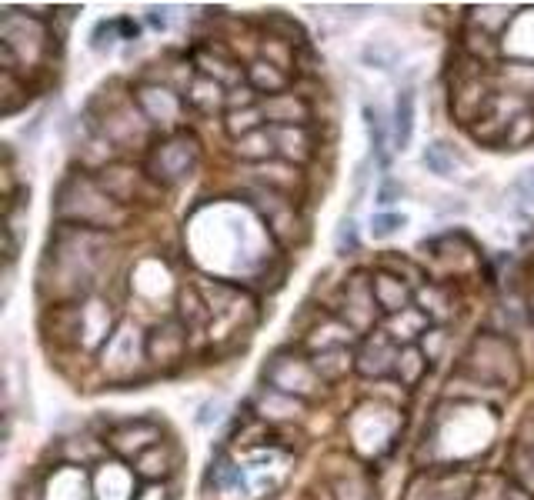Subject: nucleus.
Returning <instances> with one entry per match:
<instances>
[{
	"label": "nucleus",
	"instance_id": "obj_1",
	"mask_svg": "<svg viewBox=\"0 0 534 500\" xmlns=\"http://www.w3.org/2000/svg\"><path fill=\"white\" fill-rule=\"evenodd\" d=\"M107 247V240L101 230H87V227H71L61 224L57 234L51 237V247H47V260L44 264H54V287L61 297H81V290L91 287L94 280V267L101 260ZM44 280V284H47Z\"/></svg>",
	"mask_w": 534,
	"mask_h": 500
},
{
	"label": "nucleus",
	"instance_id": "obj_2",
	"mask_svg": "<svg viewBox=\"0 0 534 500\" xmlns=\"http://www.w3.org/2000/svg\"><path fill=\"white\" fill-rule=\"evenodd\" d=\"M54 210L64 224L87 227V230H111L117 224H124V217H127L124 204H117V200L107 194L101 187V180L84 177V174H74L64 180L61 190H57Z\"/></svg>",
	"mask_w": 534,
	"mask_h": 500
},
{
	"label": "nucleus",
	"instance_id": "obj_3",
	"mask_svg": "<svg viewBox=\"0 0 534 500\" xmlns=\"http://www.w3.org/2000/svg\"><path fill=\"white\" fill-rule=\"evenodd\" d=\"M461 374L474 380V384L494 387V390H511L521 380V360L501 334H481L474 337L471 350L461 360Z\"/></svg>",
	"mask_w": 534,
	"mask_h": 500
},
{
	"label": "nucleus",
	"instance_id": "obj_4",
	"mask_svg": "<svg viewBox=\"0 0 534 500\" xmlns=\"http://www.w3.org/2000/svg\"><path fill=\"white\" fill-rule=\"evenodd\" d=\"M197 160H201V147H197V140L191 134H174L167 137L164 144H157L151 150V157H147V170H151V177L157 184L164 187H174L181 184L194 174Z\"/></svg>",
	"mask_w": 534,
	"mask_h": 500
},
{
	"label": "nucleus",
	"instance_id": "obj_5",
	"mask_svg": "<svg viewBox=\"0 0 534 500\" xmlns=\"http://www.w3.org/2000/svg\"><path fill=\"white\" fill-rule=\"evenodd\" d=\"M401 427V417L394 407L384 404H361L351 417V437L354 447L361 454H381L384 447H391L394 434Z\"/></svg>",
	"mask_w": 534,
	"mask_h": 500
},
{
	"label": "nucleus",
	"instance_id": "obj_6",
	"mask_svg": "<svg viewBox=\"0 0 534 500\" xmlns=\"http://www.w3.org/2000/svg\"><path fill=\"white\" fill-rule=\"evenodd\" d=\"M267 380H271V390H281L288 397H314L318 390H324V380L318 377V370L311 367V360H298V357H284L278 354L267 367Z\"/></svg>",
	"mask_w": 534,
	"mask_h": 500
},
{
	"label": "nucleus",
	"instance_id": "obj_7",
	"mask_svg": "<svg viewBox=\"0 0 534 500\" xmlns=\"http://www.w3.org/2000/svg\"><path fill=\"white\" fill-rule=\"evenodd\" d=\"M398 357H401L398 340H394L388 330H371V334L361 340L358 354H354V370H358L361 377H388L398 370Z\"/></svg>",
	"mask_w": 534,
	"mask_h": 500
},
{
	"label": "nucleus",
	"instance_id": "obj_8",
	"mask_svg": "<svg viewBox=\"0 0 534 500\" xmlns=\"http://www.w3.org/2000/svg\"><path fill=\"white\" fill-rule=\"evenodd\" d=\"M141 354H147V344L141 340V330L127 320L104 344V370L111 377H131L141 364Z\"/></svg>",
	"mask_w": 534,
	"mask_h": 500
},
{
	"label": "nucleus",
	"instance_id": "obj_9",
	"mask_svg": "<svg viewBox=\"0 0 534 500\" xmlns=\"http://www.w3.org/2000/svg\"><path fill=\"white\" fill-rule=\"evenodd\" d=\"M341 320L348 324L351 330H358V334H368L374 327V317H378V300H374V287L371 280L364 274H354L348 280V287H344V300H341Z\"/></svg>",
	"mask_w": 534,
	"mask_h": 500
},
{
	"label": "nucleus",
	"instance_id": "obj_10",
	"mask_svg": "<svg viewBox=\"0 0 534 500\" xmlns=\"http://www.w3.org/2000/svg\"><path fill=\"white\" fill-rule=\"evenodd\" d=\"M187 334H191V330L184 324H177V320L157 324L151 330V337H147V357H151L154 364H174V360H181L187 350Z\"/></svg>",
	"mask_w": 534,
	"mask_h": 500
},
{
	"label": "nucleus",
	"instance_id": "obj_11",
	"mask_svg": "<svg viewBox=\"0 0 534 500\" xmlns=\"http://www.w3.org/2000/svg\"><path fill=\"white\" fill-rule=\"evenodd\" d=\"M141 110H144V117L147 120H154L157 127H177V120H181V97L174 94L171 87H164V84H147L141 87Z\"/></svg>",
	"mask_w": 534,
	"mask_h": 500
},
{
	"label": "nucleus",
	"instance_id": "obj_12",
	"mask_svg": "<svg viewBox=\"0 0 534 500\" xmlns=\"http://www.w3.org/2000/svg\"><path fill=\"white\" fill-rule=\"evenodd\" d=\"M264 120L271 127H308L311 120V107L308 100L298 94H274L261 100Z\"/></svg>",
	"mask_w": 534,
	"mask_h": 500
},
{
	"label": "nucleus",
	"instance_id": "obj_13",
	"mask_svg": "<svg viewBox=\"0 0 534 500\" xmlns=\"http://www.w3.org/2000/svg\"><path fill=\"white\" fill-rule=\"evenodd\" d=\"M111 444L117 454H124V457H141L144 450H151L161 444V427L154 424V420H131V424H124V427H117L114 430V437H111Z\"/></svg>",
	"mask_w": 534,
	"mask_h": 500
},
{
	"label": "nucleus",
	"instance_id": "obj_14",
	"mask_svg": "<svg viewBox=\"0 0 534 500\" xmlns=\"http://www.w3.org/2000/svg\"><path fill=\"white\" fill-rule=\"evenodd\" d=\"M94 487L87 484V474L77 464L57 467L44 484V500H91Z\"/></svg>",
	"mask_w": 534,
	"mask_h": 500
},
{
	"label": "nucleus",
	"instance_id": "obj_15",
	"mask_svg": "<svg viewBox=\"0 0 534 500\" xmlns=\"http://www.w3.org/2000/svg\"><path fill=\"white\" fill-rule=\"evenodd\" d=\"M271 130V140H274V150H278L281 160H288V164H304V160L314 157V134L311 127H267Z\"/></svg>",
	"mask_w": 534,
	"mask_h": 500
},
{
	"label": "nucleus",
	"instance_id": "obj_16",
	"mask_svg": "<svg viewBox=\"0 0 534 500\" xmlns=\"http://www.w3.org/2000/svg\"><path fill=\"white\" fill-rule=\"evenodd\" d=\"M371 287H374V300H378L384 317H394V314H401V310L411 307V290L404 287V280L398 274H391V270L371 277Z\"/></svg>",
	"mask_w": 534,
	"mask_h": 500
},
{
	"label": "nucleus",
	"instance_id": "obj_17",
	"mask_svg": "<svg viewBox=\"0 0 534 500\" xmlns=\"http://www.w3.org/2000/svg\"><path fill=\"white\" fill-rule=\"evenodd\" d=\"M254 180L271 194H291L294 187H301V170L288 164V160H267V164L254 167Z\"/></svg>",
	"mask_w": 534,
	"mask_h": 500
},
{
	"label": "nucleus",
	"instance_id": "obj_18",
	"mask_svg": "<svg viewBox=\"0 0 534 500\" xmlns=\"http://www.w3.org/2000/svg\"><path fill=\"white\" fill-rule=\"evenodd\" d=\"M428 324H431V317L424 314L421 307H408V310H401V314H394L384 320V330L398 340V344H414V340H421L424 334H428Z\"/></svg>",
	"mask_w": 534,
	"mask_h": 500
},
{
	"label": "nucleus",
	"instance_id": "obj_19",
	"mask_svg": "<svg viewBox=\"0 0 534 500\" xmlns=\"http://www.w3.org/2000/svg\"><path fill=\"white\" fill-rule=\"evenodd\" d=\"M284 84H288V74L281 67H274L271 60H251L247 64V87H254L257 94L274 97L281 94Z\"/></svg>",
	"mask_w": 534,
	"mask_h": 500
},
{
	"label": "nucleus",
	"instance_id": "obj_20",
	"mask_svg": "<svg viewBox=\"0 0 534 500\" xmlns=\"http://www.w3.org/2000/svg\"><path fill=\"white\" fill-rule=\"evenodd\" d=\"M134 470L141 474L144 480H164L167 474L174 470V450L167 447V444H157V447H151V450H144L141 457H137V464H134Z\"/></svg>",
	"mask_w": 534,
	"mask_h": 500
},
{
	"label": "nucleus",
	"instance_id": "obj_21",
	"mask_svg": "<svg viewBox=\"0 0 534 500\" xmlns=\"http://www.w3.org/2000/svg\"><path fill=\"white\" fill-rule=\"evenodd\" d=\"M414 137V90H401L394 100V150H408Z\"/></svg>",
	"mask_w": 534,
	"mask_h": 500
},
{
	"label": "nucleus",
	"instance_id": "obj_22",
	"mask_svg": "<svg viewBox=\"0 0 534 500\" xmlns=\"http://www.w3.org/2000/svg\"><path fill=\"white\" fill-rule=\"evenodd\" d=\"M311 367L318 370V377L324 380V384H334V380H341V377L354 367V357H351L348 347H341V350H321V354L311 357Z\"/></svg>",
	"mask_w": 534,
	"mask_h": 500
},
{
	"label": "nucleus",
	"instance_id": "obj_23",
	"mask_svg": "<svg viewBox=\"0 0 534 500\" xmlns=\"http://www.w3.org/2000/svg\"><path fill=\"white\" fill-rule=\"evenodd\" d=\"M428 364L431 360L424 357V350L418 344H408L401 347V357H398V370H394V377L401 380V387H418L424 374H428Z\"/></svg>",
	"mask_w": 534,
	"mask_h": 500
},
{
	"label": "nucleus",
	"instance_id": "obj_24",
	"mask_svg": "<svg viewBox=\"0 0 534 500\" xmlns=\"http://www.w3.org/2000/svg\"><path fill=\"white\" fill-rule=\"evenodd\" d=\"M418 304L421 310L428 314L431 320H438V324H444V320H451L454 317V294L444 284H428V287H421V294H418Z\"/></svg>",
	"mask_w": 534,
	"mask_h": 500
},
{
	"label": "nucleus",
	"instance_id": "obj_25",
	"mask_svg": "<svg viewBox=\"0 0 534 500\" xmlns=\"http://www.w3.org/2000/svg\"><path fill=\"white\" fill-rule=\"evenodd\" d=\"M508 474H511V484L514 487H521L524 494L534 497V457L528 454V447H524L521 440H514V444H511Z\"/></svg>",
	"mask_w": 534,
	"mask_h": 500
},
{
	"label": "nucleus",
	"instance_id": "obj_26",
	"mask_svg": "<svg viewBox=\"0 0 534 500\" xmlns=\"http://www.w3.org/2000/svg\"><path fill=\"white\" fill-rule=\"evenodd\" d=\"M234 154L241 160H251V164L257 167V164H267L271 154H278V150H274L271 130H254V134L234 140Z\"/></svg>",
	"mask_w": 534,
	"mask_h": 500
},
{
	"label": "nucleus",
	"instance_id": "obj_27",
	"mask_svg": "<svg viewBox=\"0 0 534 500\" xmlns=\"http://www.w3.org/2000/svg\"><path fill=\"white\" fill-rule=\"evenodd\" d=\"M187 104L204 110V114H211V110H217L221 104H227V97L221 94V84L211 77H197L191 90H187Z\"/></svg>",
	"mask_w": 534,
	"mask_h": 500
},
{
	"label": "nucleus",
	"instance_id": "obj_28",
	"mask_svg": "<svg viewBox=\"0 0 534 500\" xmlns=\"http://www.w3.org/2000/svg\"><path fill=\"white\" fill-rule=\"evenodd\" d=\"M107 327H111V310L104 304L91 300L87 307H81V334L84 344H97L101 337H107Z\"/></svg>",
	"mask_w": 534,
	"mask_h": 500
},
{
	"label": "nucleus",
	"instance_id": "obj_29",
	"mask_svg": "<svg viewBox=\"0 0 534 500\" xmlns=\"http://www.w3.org/2000/svg\"><path fill=\"white\" fill-rule=\"evenodd\" d=\"M421 164L428 167V174H434V177H454V170H458L454 150L444 144V140H431V144L424 147Z\"/></svg>",
	"mask_w": 534,
	"mask_h": 500
},
{
	"label": "nucleus",
	"instance_id": "obj_30",
	"mask_svg": "<svg viewBox=\"0 0 534 500\" xmlns=\"http://www.w3.org/2000/svg\"><path fill=\"white\" fill-rule=\"evenodd\" d=\"M257 407H261L264 417H274V420H291L301 414V400L281 394V390H264L261 400H257Z\"/></svg>",
	"mask_w": 534,
	"mask_h": 500
},
{
	"label": "nucleus",
	"instance_id": "obj_31",
	"mask_svg": "<svg viewBox=\"0 0 534 500\" xmlns=\"http://www.w3.org/2000/svg\"><path fill=\"white\" fill-rule=\"evenodd\" d=\"M261 120H264L261 104H257V107H241V110H231V114H227L224 127H227V134H231L234 140H241L247 134H254V130H264Z\"/></svg>",
	"mask_w": 534,
	"mask_h": 500
},
{
	"label": "nucleus",
	"instance_id": "obj_32",
	"mask_svg": "<svg viewBox=\"0 0 534 500\" xmlns=\"http://www.w3.org/2000/svg\"><path fill=\"white\" fill-rule=\"evenodd\" d=\"M361 57H364V64L368 67H378V70H391L394 64H398V57H401V50L391 44L388 37H378V40H368L361 50Z\"/></svg>",
	"mask_w": 534,
	"mask_h": 500
},
{
	"label": "nucleus",
	"instance_id": "obj_33",
	"mask_svg": "<svg viewBox=\"0 0 534 500\" xmlns=\"http://www.w3.org/2000/svg\"><path fill=\"white\" fill-rule=\"evenodd\" d=\"M197 64L204 67V77H211V80H227V84H237L241 80V70H237V64L234 60H227V57H221V54H207V50H201L197 54Z\"/></svg>",
	"mask_w": 534,
	"mask_h": 500
},
{
	"label": "nucleus",
	"instance_id": "obj_34",
	"mask_svg": "<svg viewBox=\"0 0 534 500\" xmlns=\"http://www.w3.org/2000/svg\"><path fill=\"white\" fill-rule=\"evenodd\" d=\"M508 194H511V204L518 214H534V167L521 170V174L511 180Z\"/></svg>",
	"mask_w": 534,
	"mask_h": 500
},
{
	"label": "nucleus",
	"instance_id": "obj_35",
	"mask_svg": "<svg viewBox=\"0 0 534 500\" xmlns=\"http://www.w3.org/2000/svg\"><path fill=\"white\" fill-rule=\"evenodd\" d=\"M364 124H368V140L378 160H388V124H384L378 107H364Z\"/></svg>",
	"mask_w": 534,
	"mask_h": 500
},
{
	"label": "nucleus",
	"instance_id": "obj_36",
	"mask_svg": "<svg viewBox=\"0 0 534 500\" xmlns=\"http://www.w3.org/2000/svg\"><path fill=\"white\" fill-rule=\"evenodd\" d=\"M401 227H408V217L394 214V210H381V214L371 217V237L374 240H388V237L398 234Z\"/></svg>",
	"mask_w": 534,
	"mask_h": 500
},
{
	"label": "nucleus",
	"instance_id": "obj_37",
	"mask_svg": "<svg viewBox=\"0 0 534 500\" xmlns=\"http://www.w3.org/2000/svg\"><path fill=\"white\" fill-rule=\"evenodd\" d=\"M534 137V114H518V117H511V124L508 130H504V144L508 147H521V144H528V140Z\"/></svg>",
	"mask_w": 534,
	"mask_h": 500
},
{
	"label": "nucleus",
	"instance_id": "obj_38",
	"mask_svg": "<svg viewBox=\"0 0 534 500\" xmlns=\"http://www.w3.org/2000/svg\"><path fill=\"white\" fill-rule=\"evenodd\" d=\"M358 227H354V220L351 217H344L341 224H338V230H334V250L338 254H354L358 250Z\"/></svg>",
	"mask_w": 534,
	"mask_h": 500
},
{
	"label": "nucleus",
	"instance_id": "obj_39",
	"mask_svg": "<svg viewBox=\"0 0 534 500\" xmlns=\"http://www.w3.org/2000/svg\"><path fill=\"white\" fill-rule=\"evenodd\" d=\"M224 410H227V400L224 397H211L207 404H201V410H197L194 424L197 427H211V424H217V420L224 417Z\"/></svg>",
	"mask_w": 534,
	"mask_h": 500
},
{
	"label": "nucleus",
	"instance_id": "obj_40",
	"mask_svg": "<svg viewBox=\"0 0 534 500\" xmlns=\"http://www.w3.org/2000/svg\"><path fill=\"white\" fill-rule=\"evenodd\" d=\"M444 347H448V334L444 330H428V334L421 337V350H424V357L431 360H441V354H444Z\"/></svg>",
	"mask_w": 534,
	"mask_h": 500
},
{
	"label": "nucleus",
	"instance_id": "obj_41",
	"mask_svg": "<svg viewBox=\"0 0 534 500\" xmlns=\"http://www.w3.org/2000/svg\"><path fill=\"white\" fill-rule=\"evenodd\" d=\"M401 194H404V187L398 184L394 177H384L381 180V187H378V204H394V200H401Z\"/></svg>",
	"mask_w": 534,
	"mask_h": 500
},
{
	"label": "nucleus",
	"instance_id": "obj_42",
	"mask_svg": "<svg viewBox=\"0 0 534 500\" xmlns=\"http://www.w3.org/2000/svg\"><path fill=\"white\" fill-rule=\"evenodd\" d=\"M227 107H231V110L257 107V104H254V87H234L231 94H227Z\"/></svg>",
	"mask_w": 534,
	"mask_h": 500
},
{
	"label": "nucleus",
	"instance_id": "obj_43",
	"mask_svg": "<svg viewBox=\"0 0 534 500\" xmlns=\"http://www.w3.org/2000/svg\"><path fill=\"white\" fill-rule=\"evenodd\" d=\"M384 267L394 270V274H408V277H418V270H414L411 264H404V260H384Z\"/></svg>",
	"mask_w": 534,
	"mask_h": 500
},
{
	"label": "nucleus",
	"instance_id": "obj_44",
	"mask_svg": "<svg viewBox=\"0 0 534 500\" xmlns=\"http://www.w3.org/2000/svg\"><path fill=\"white\" fill-rule=\"evenodd\" d=\"M501 500H534V497H531V494H524L521 487L508 484V487H504V497H501Z\"/></svg>",
	"mask_w": 534,
	"mask_h": 500
},
{
	"label": "nucleus",
	"instance_id": "obj_45",
	"mask_svg": "<svg viewBox=\"0 0 534 500\" xmlns=\"http://www.w3.org/2000/svg\"><path fill=\"white\" fill-rule=\"evenodd\" d=\"M151 24H154V27H167V17H164L161 7H151Z\"/></svg>",
	"mask_w": 534,
	"mask_h": 500
},
{
	"label": "nucleus",
	"instance_id": "obj_46",
	"mask_svg": "<svg viewBox=\"0 0 534 500\" xmlns=\"http://www.w3.org/2000/svg\"><path fill=\"white\" fill-rule=\"evenodd\" d=\"M518 440H521L524 447H528V454L534 457V434H531V430H521V434H518Z\"/></svg>",
	"mask_w": 534,
	"mask_h": 500
},
{
	"label": "nucleus",
	"instance_id": "obj_47",
	"mask_svg": "<svg viewBox=\"0 0 534 500\" xmlns=\"http://www.w3.org/2000/svg\"><path fill=\"white\" fill-rule=\"evenodd\" d=\"M137 500H167V497H164V490H147V494Z\"/></svg>",
	"mask_w": 534,
	"mask_h": 500
}]
</instances>
